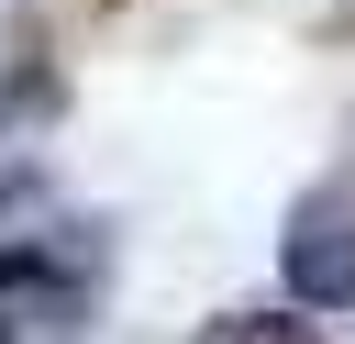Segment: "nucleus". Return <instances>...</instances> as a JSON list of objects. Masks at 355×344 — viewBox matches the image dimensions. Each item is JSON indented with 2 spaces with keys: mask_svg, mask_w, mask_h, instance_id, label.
Masks as SVG:
<instances>
[{
  "mask_svg": "<svg viewBox=\"0 0 355 344\" xmlns=\"http://www.w3.org/2000/svg\"><path fill=\"white\" fill-rule=\"evenodd\" d=\"M78 322H89V289L44 244L0 255V344H78Z\"/></svg>",
  "mask_w": 355,
  "mask_h": 344,
  "instance_id": "nucleus-2",
  "label": "nucleus"
},
{
  "mask_svg": "<svg viewBox=\"0 0 355 344\" xmlns=\"http://www.w3.org/2000/svg\"><path fill=\"white\" fill-rule=\"evenodd\" d=\"M211 344H233V333H211Z\"/></svg>",
  "mask_w": 355,
  "mask_h": 344,
  "instance_id": "nucleus-3",
  "label": "nucleus"
},
{
  "mask_svg": "<svg viewBox=\"0 0 355 344\" xmlns=\"http://www.w3.org/2000/svg\"><path fill=\"white\" fill-rule=\"evenodd\" d=\"M277 266H288V300H311V311H344L355 300V222H344V200H300L288 211V233H277Z\"/></svg>",
  "mask_w": 355,
  "mask_h": 344,
  "instance_id": "nucleus-1",
  "label": "nucleus"
}]
</instances>
